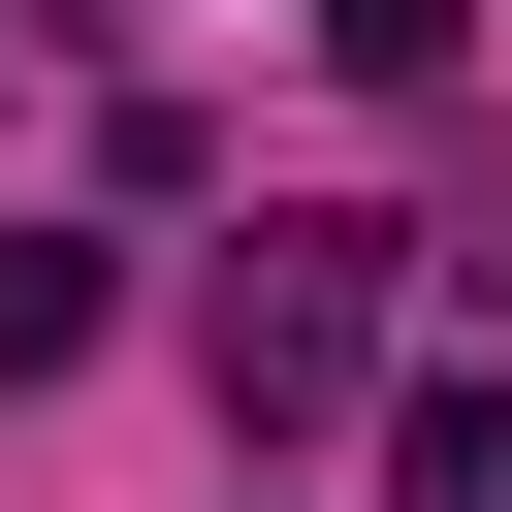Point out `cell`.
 I'll return each instance as SVG.
<instances>
[{"label":"cell","mask_w":512,"mask_h":512,"mask_svg":"<svg viewBox=\"0 0 512 512\" xmlns=\"http://www.w3.org/2000/svg\"><path fill=\"white\" fill-rule=\"evenodd\" d=\"M384 480H416V512H512V384H416V416H384Z\"/></svg>","instance_id":"cell-3"},{"label":"cell","mask_w":512,"mask_h":512,"mask_svg":"<svg viewBox=\"0 0 512 512\" xmlns=\"http://www.w3.org/2000/svg\"><path fill=\"white\" fill-rule=\"evenodd\" d=\"M384 384V224H256L224 256V416L288 448V416H352Z\"/></svg>","instance_id":"cell-1"},{"label":"cell","mask_w":512,"mask_h":512,"mask_svg":"<svg viewBox=\"0 0 512 512\" xmlns=\"http://www.w3.org/2000/svg\"><path fill=\"white\" fill-rule=\"evenodd\" d=\"M320 64H352V96H448V64H480V0H320Z\"/></svg>","instance_id":"cell-4"},{"label":"cell","mask_w":512,"mask_h":512,"mask_svg":"<svg viewBox=\"0 0 512 512\" xmlns=\"http://www.w3.org/2000/svg\"><path fill=\"white\" fill-rule=\"evenodd\" d=\"M96 320H128V288H96V224H0V384H64Z\"/></svg>","instance_id":"cell-2"}]
</instances>
